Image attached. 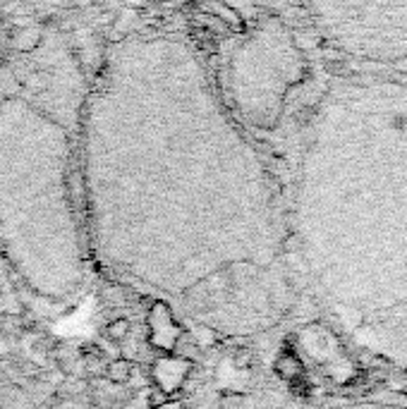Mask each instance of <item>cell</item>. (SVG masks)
<instances>
[{"instance_id": "obj_11", "label": "cell", "mask_w": 407, "mask_h": 409, "mask_svg": "<svg viewBox=\"0 0 407 409\" xmlns=\"http://www.w3.org/2000/svg\"><path fill=\"white\" fill-rule=\"evenodd\" d=\"M130 330H132L130 318H115V321H110L105 326V338L113 340V343H122L130 335Z\"/></svg>"}, {"instance_id": "obj_4", "label": "cell", "mask_w": 407, "mask_h": 409, "mask_svg": "<svg viewBox=\"0 0 407 409\" xmlns=\"http://www.w3.org/2000/svg\"><path fill=\"white\" fill-rule=\"evenodd\" d=\"M311 409H407V393L395 388H357L326 395Z\"/></svg>"}, {"instance_id": "obj_15", "label": "cell", "mask_w": 407, "mask_h": 409, "mask_svg": "<svg viewBox=\"0 0 407 409\" xmlns=\"http://www.w3.org/2000/svg\"><path fill=\"white\" fill-rule=\"evenodd\" d=\"M151 409H182V402H180V400H165L163 405L151 407Z\"/></svg>"}, {"instance_id": "obj_16", "label": "cell", "mask_w": 407, "mask_h": 409, "mask_svg": "<svg viewBox=\"0 0 407 409\" xmlns=\"http://www.w3.org/2000/svg\"><path fill=\"white\" fill-rule=\"evenodd\" d=\"M0 276H3V261H0Z\"/></svg>"}, {"instance_id": "obj_8", "label": "cell", "mask_w": 407, "mask_h": 409, "mask_svg": "<svg viewBox=\"0 0 407 409\" xmlns=\"http://www.w3.org/2000/svg\"><path fill=\"white\" fill-rule=\"evenodd\" d=\"M82 364H84V373H89V376H103L105 366H108L101 347H87L82 352Z\"/></svg>"}, {"instance_id": "obj_7", "label": "cell", "mask_w": 407, "mask_h": 409, "mask_svg": "<svg viewBox=\"0 0 407 409\" xmlns=\"http://www.w3.org/2000/svg\"><path fill=\"white\" fill-rule=\"evenodd\" d=\"M132 373H135V366H132L130 359H122V357H118V359H110L108 366H105V380L113 385H127L132 380Z\"/></svg>"}, {"instance_id": "obj_9", "label": "cell", "mask_w": 407, "mask_h": 409, "mask_svg": "<svg viewBox=\"0 0 407 409\" xmlns=\"http://www.w3.org/2000/svg\"><path fill=\"white\" fill-rule=\"evenodd\" d=\"M249 407H252L249 395L237 393V390H225L219 397V409H249Z\"/></svg>"}, {"instance_id": "obj_6", "label": "cell", "mask_w": 407, "mask_h": 409, "mask_svg": "<svg viewBox=\"0 0 407 409\" xmlns=\"http://www.w3.org/2000/svg\"><path fill=\"white\" fill-rule=\"evenodd\" d=\"M194 364L187 357H161V359L154 362L151 366V380H154V388L163 390L165 395H172L177 390L185 388L189 373H192Z\"/></svg>"}, {"instance_id": "obj_5", "label": "cell", "mask_w": 407, "mask_h": 409, "mask_svg": "<svg viewBox=\"0 0 407 409\" xmlns=\"http://www.w3.org/2000/svg\"><path fill=\"white\" fill-rule=\"evenodd\" d=\"M147 323H149V340L156 350L161 352H172L180 340V335L185 333L180 326L175 323L170 306L165 302H154L151 309L147 313Z\"/></svg>"}, {"instance_id": "obj_2", "label": "cell", "mask_w": 407, "mask_h": 409, "mask_svg": "<svg viewBox=\"0 0 407 409\" xmlns=\"http://www.w3.org/2000/svg\"><path fill=\"white\" fill-rule=\"evenodd\" d=\"M309 75L311 60L297 31L283 17L266 15L235 41L221 94L242 127L273 132Z\"/></svg>"}, {"instance_id": "obj_1", "label": "cell", "mask_w": 407, "mask_h": 409, "mask_svg": "<svg viewBox=\"0 0 407 409\" xmlns=\"http://www.w3.org/2000/svg\"><path fill=\"white\" fill-rule=\"evenodd\" d=\"M297 290L367 366L407 378V72H343L299 134Z\"/></svg>"}, {"instance_id": "obj_12", "label": "cell", "mask_w": 407, "mask_h": 409, "mask_svg": "<svg viewBox=\"0 0 407 409\" xmlns=\"http://www.w3.org/2000/svg\"><path fill=\"white\" fill-rule=\"evenodd\" d=\"M24 330V323H22V316H15V313H3L0 318V333L5 338H15V335H22Z\"/></svg>"}, {"instance_id": "obj_10", "label": "cell", "mask_w": 407, "mask_h": 409, "mask_svg": "<svg viewBox=\"0 0 407 409\" xmlns=\"http://www.w3.org/2000/svg\"><path fill=\"white\" fill-rule=\"evenodd\" d=\"M299 371H302V366H299V362L295 359V357H290V355L278 357V362H276V373H278L281 378L293 380V378H297V376H299Z\"/></svg>"}, {"instance_id": "obj_3", "label": "cell", "mask_w": 407, "mask_h": 409, "mask_svg": "<svg viewBox=\"0 0 407 409\" xmlns=\"http://www.w3.org/2000/svg\"><path fill=\"white\" fill-rule=\"evenodd\" d=\"M345 72H407V0H295Z\"/></svg>"}, {"instance_id": "obj_14", "label": "cell", "mask_w": 407, "mask_h": 409, "mask_svg": "<svg viewBox=\"0 0 407 409\" xmlns=\"http://www.w3.org/2000/svg\"><path fill=\"white\" fill-rule=\"evenodd\" d=\"M10 350H13V343H10V338H5V335L0 333V357L10 355Z\"/></svg>"}, {"instance_id": "obj_13", "label": "cell", "mask_w": 407, "mask_h": 409, "mask_svg": "<svg viewBox=\"0 0 407 409\" xmlns=\"http://www.w3.org/2000/svg\"><path fill=\"white\" fill-rule=\"evenodd\" d=\"M232 366L239 369V371H244V369L252 366V350H237L235 355H232Z\"/></svg>"}]
</instances>
